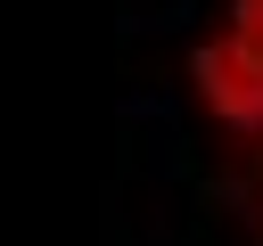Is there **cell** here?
I'll return each instance as SVG.
<instances>
[{"mask_svg":"<svg viewBox=\"0 0 263 246\" xmlns=\"http://www.w3.org/2000/svg\"><path fill=\"white\" fill-rule=\"evenodd\" d=\"M189 98H197V115L214 131H230V139L255 148L263 139V49L247 33H230V25H214L189 49Z\"/></svg>","mask_w":263,"mask_h":246,"instance_id":"1","label":"cell"},{"mask_svg":"<svg viewBox=\"0 0 263 246\" xmlns=\"http://www.w3.org/2000/svg\"><path fill=\"white\" fill-rule=\"evenodd\" d=\"M230 33H247L255 49H263V0H230V16H222Z\"/></svg>","mask_w":263,"mask_h":246,"instance_id":"3","label":"cell"},{"mask_svg":"<svg viewBox=\"0 0 263 246\" xmlns=\"http://www.w3.org/2000/svg\"><path fill=\"white\" fill-rule=\"evenodd\" d=\"M238 221H247V238L263 246V156L247 164V180H238Z\"/></svg>","mask_w":263,"mask_h":246,"instance_id":"2","label":"cell"}]
</instances>
